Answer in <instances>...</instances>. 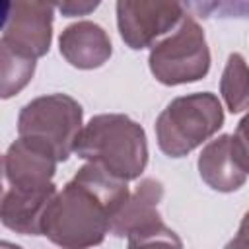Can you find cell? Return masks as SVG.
<instances>
[{"label":"cell","instance_id":"obj_1","mask_svg":"<svg viewBox=\"0 0 249 249\" xmlns=\"http://www.w3.org/2000/svg\"><path fill=\"white\" fill-rule=\"evenodd\" d=\"M128 195L126 181L86 163L47 206L43 235L62 249L99 245Z\"/></svg>","mask_w":249,"mask_h":249},{"label":"cell","instance_id":"obj_2","mask_svg":"<svg viewBox=\"0 0 249 249\" xmlns=\"http://www.w3.org/2000/svg\"><path fill=\"white\" fill-rule=\"evenodd\" d=\"M74 152L123 181L140 177L148 163L144 128L126 115L117 113L89 119L76 140Z\"/></svg>","mask_w":249,"mask_h":249},{"label":"cell","instance_id":"obj_3","mask_svg":"<svg viewBox=\"0 0 249 249\" xmlns=\"http://www.w3.org/2000/svg\"><path fill=\"white\" fill-rule=\"evenodd\" d=\"M224 123L218 97L210 91L173 99L156 121L158 146L171 158H181L206 142Z\"/></svg>","mask_w":249,"mask_h":249},{"label":"cell","instance_id":"obj_4","mask_svg":"<svg viewBox=\"0 0 249 249\" xmlns=\"http://www.w3.org/2000/svg\"><path fill=\"white\" fill-rule=\"evenodd\" d=\"M210 51L202 27L183 16L175 31L150 51V70L161 84L179 86L196 82L208 74Z\"/></svg>","mask_w":249,"mask_h":249},{"label":"cell","instance_id":"obj_5","mask_svg":"<svg viewBox=\"0 0 249 249\" xmlns=\"http://www.w3.org/2000/svg\"><path fill=\"white\" fill-rule=\"evenodd\" d=\"M82 107L66 93H51L29 101L18 119L19 136L47 142L58 161L68 160L82 132Z\"/></svg>","mask_w":249,"mask_h":249},{"label":"cell","instance_id":"obj_6","mask_svg":"<svg viewBox=\"0 0 249 249\" xmlns=\"http://www.w3.org/2000/svg\"><path fill=\"white\" fill-rule=\"evenodd\" d=\"M53 4L12 2L8 4L0 47L23 58H39L49 51L53 29Z\"/></svg>","mask_w":249,"mask_h":249},{"label":"cell","instance_id":"obj_7","mask_svg":"<svg viewBox=\"0 0 249 249\" xmlns=\"http://www.w3.org/2000/svg\"><path fill=\"white\" fill-rule=\"evenodd\" d=\"M183 8L177 2H119L117 23L123 41L130 49H144L160 35L171 31L183 19Z\"/></svg>","mask_w":249,"mask_h":249},{"label":"cell","instance_id":"obj_8","mask_svg":"<svg viewBox=\"0 0 249 249\" xmlns=\"http://www.w3.org/2000/svg\"><path fill=\"white\" fill-rule=\"evenodd\" d=\"M56 161L47 142L19 136L4 156V175L14 189H43L53 185Z\"/></svg>","mask_w":249,"mask_h":249},{"label":"cell","instance_id":"obj_9","mask_svg":"<svg viewBox=\"0 0 249 249\" xmlns=\"http://www.w3.org/2000/svg\"><path fill=\"white\" fill-rule=\"evenodd\" d=\"M56 195V187L43 189H14L10 187L2 196V224L18 233L41 235L47 206Z\"/></svg>","mask_w":249,"mask_h":249},{"label":"cell","instance_id":"obj_10","mask_svg":"<svg viewBox=\"0 0 249 249\" xmlns=\"http://www.w3.org/2000/svg\"><path fill=\"white\" fill-rule=\"evenodd\" d=\"M60 54L76 68H99L111 56V41L103 27L93 21L68 25L60 35Z\"/></svg>","mask_w":249,"mask_h":249},{"label":"cell","instance_id":"obj_11","mask_svg":"<svg viewBox=\"0 0 249 249\" xmlns=\"http://www.w3.org/2000/svg\"><path fill=\"white\" fill-rule=\"evenodd\" d=\"M163 196V187L156 179H144L136 187L132 195H128L123 208L117 212V216L111 222L109 233L117 237H130L132 233L146 230L158 222L160 218V200Z\"/></svg>","mask_w":249,"mask_h":249},{"label":"cell","instance_id":"obj_12","mask_svg":"<svg viewBox=\"0 0 249 249\" xmlns=\"http://www.w3.org/2000/svg\"><path fill=\"white\" fill-rule=\"evenodd\" d=\"M198 171L202 181L220 193L237 191L247 179V173L233 158L230 134H222L206 144L198 158Z\"/></svg>","mask_w":249,"mask_h":249},{"label":"cell","instance_id":"obj_13","mask_svg":"<svg viewBox=\"0 0 249 249\" xmlns=\"http://www.w3.org/2000/svg\"><path fill=\"white\" fill-rule=\"evenodd\" d=\"M220 93L231 113H241L249 109V66L245 58L237 53L228 56L222 80Z\"/></svg>","mask_w":249,"mask_h":249},{"label":"cell","instance_id":"obj_14","mask_svg":"<svg viewBox=\"0 0 249 249\" xmlns=\"http://www.w3.org/2000/svg\"><path fill=\"white\" fill-rule=\"evenodd\" d=\"M0 60H2V97L8 99L27 86L35 70V60L18 56L4 47H0Z\"/></svg>","mask_w":249,"mask_h":249},{"label":"cell","instance_id":"obj_15","mask_svg":"<svg viewBox=\"0 0 249 249\" xmlns=\"http://www.w3.org/2000/svg\"><path fill=\"white\" fill-rule=\"evenodd\" d=\"M128 249H183L179 235L163 222L140 230L128 237Z\"/></svg>","mask_w":249,"mask_h":249},{"label":"cell","instance_id":"obj_16","mask_svg":"<svg viewBox=\"0 0 249 249\" xmlns=\"http://www.w3.org/2000/svg\"><path fill=\"white\" fill-rule=\"evenodd\" d=\"M231 152L237 165L249 173V113L239 121L237 130L231 136Z\"/></svg>","mask_w":249,"mask_h":249},{"label":"cell","instance_id":"obj_17","mask_svg":"<svg viewBox=\"0 0 249 249\" xmlns=\"http://www.w3.org/2000/svg\"><path fill=\"white\" fill-rule=\"evenodd\" d=\"M224 249H249V212L243 216L237 233L228 241Z\"/></svg>","mask_w":249,"mask_h":249},{"label":"cell","instance_id":"obj_18","mask_svg":"<svg viewBox=\"0 0 249 249\" xmlns=\"http://www.w3.org/2000/svg\"><path fill=\"white\" fill-rule=\"evenodd\" d=\"M97 8V2H89V4H76V2H64V4H58V10L72 18V16H84V14H89L91 10Z\"/></svg>","mask_w":249,"mask_h":249},{"label":"cell","instance_id":"obj_19","mask_svg":"<svg viewBox=\"0 0 249 249\" xmlns=\"http://www.w3.org/2000/svg\"><path fill=\"white\" fill-rule=\"evenodd\" d=\"M2 249H21V247H18V245H14L10 241H2Z\"/></svg>","mask_w":249,"mask_h":249}]
</instances>
